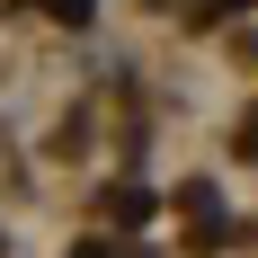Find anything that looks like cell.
<instances>
[{"label":"cell","mask_w":258,"mask_h":258,"mask_svg":"<svg viewBox=\"0 0 258 258\" xmlns=\"http://www.w3.org/2000/svg\"><path fill=\"white\" fill-rule=\"evenodd\" d=\"M45 9H53V18H89V0H45Z\"/></svg>","instance_id":"6da1fadb"}]
</instances>
